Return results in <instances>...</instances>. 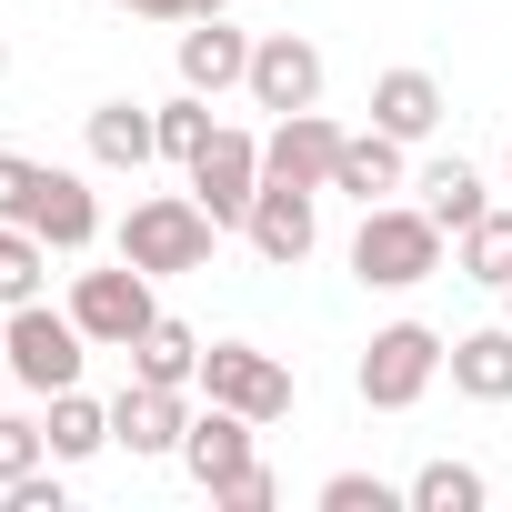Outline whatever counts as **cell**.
<instances>
[{
	"label": "cell",
	"mask_w": 512,
	"mask_h": 512,
	"mask_svg": "<svg viewBox=\"0 0 512 512\" xmlns=\"http://www.w3.org/2000/svg\"><path fill=\"white\" fill-rule=\"evenodd\" d=\"M442 352H452V342H442L432 322H382V332L362 342V372H352V382H362L372 412H412V402L442 382Z\"/></svg>",
	"instance_id": "277c9868"
},
{
	"label": "cell",
	"mask_w": 512,
	"mask_h": 512,
	"mask_svg": "<svg viewBox=\"0 0 512 512\" xmlns=\"http://www.w3.org/2000/svg\"><path fill=\"white\" fill-rule=\"evenodd\" d=\"M402 492H412V512H482V502H492V482H482L472 462H422Z\"/></svg>",
	"instance_id": "7402d4cb"
},
{
	"label": "cell",
	"mask_w": 512,
	"mask_h": 512,
	"mask_svg": "<svg viewBox=\"0 0 512 512\" xmlns=\"http://www.w3.org/2000/svg\"><path fill=\"white\" fill-rule=\"evenodd\" d=\"M181 432H191V392H181V382H121V402H111V442H121L131 462L181 452Z\"/></svg>",
	"instance_id": "30bf717a"
},
{
	"label": "cell",
	"mask_w": 512,
	"mask_h": 512,
	"mask_svg": "<svg viewBox=\"0 0 512 512\" xmlns=\"http://www.w3.org/2000/svg\"><path fill=\"white\" fill-rule=\"evenodd\" d=\"M502 322H512V282H502Z\"/></svg>",
	"instance_id": "836d02e7"
},
{
	"label": "cell",
	"mask_w": 512,
	"mask_h": 512,
	"mask_svg": "<svg viewBox=\"0 0 512 512\" xmlns=\"http://www.w3.org/2000/svg\"><path fill=\"white\" fill-rule=\"evenodd\" d=\"M442 241H452V231H442L422 201H372L362 231H352V282H362V292H412V282L442 272Z\"/></svg>",
	"instance_id": "6da1fadb"
},
{
	"label": "cell",
	"mask_w": 512,
	"mask_h": 512,
	"mask_svg": "<svg viewBox=\"0 0 512 512\" xmlns=\"http://www.w3.org/2000/svg\"><path fill=\"white\" fill-rule=\"evenodd\" d=\"M0 81H11V41H0Z\"/></svg>",
	"instance_id": "d6a6232c"
},
{
	"label": "cell",
	"mask_w": 512,
	"mask_h": 512,
	"mask_svg": "<svg viewBox=\"0 0 512 512\" xmlns=\"http://www.w3.org/2000/svg\"><path fill=\"white\" fill-rule=\"evenodd\" d=\"M131 382H181V392H201V332H191V322H151V332L131 342Z\"/></svg>",
	"instance_id": "d6986e66"
},
{
	"label": "cell",
	"mask_w": 512,
	"mask_h": 512,
	"mask_svg": "<svg viewBox=\"0 0 512 512\" xmlns=\"http://www.w3.org/2000/svg\"><path fill=\"white\" fill-rule=\"evenodd\" d=\"M372 121H382L392 141H432V131H442V81H432V71H382V81H372Z\"/></svg>",
	"instance_id": "ac0fdd59"
},
{
	"label": "cell",
	"mask_w": 512,
	"mask_h": 512,
	"mask_svg": "<svg viewBox=\"0 0 512 512\" xmlns=\"http://www.w3.org/2000/svg\"><path fill=\"white\" fill-rule=\"evenodd\" d=\"M111 11H141V21H191V0H111Z\"/></svg>",
	"instance_id": "4dcf8cb0"
},
{
	"label": "cell",
	"mask_w": 512,
	"mask_h": 512,
	"mask_svg": "<svg viewBox=\"0 0 512 512\" xmlns=\"http://www.w3.org/2000/svg\"><path fill=\"white\" fill-rule=\"evenodd\" d=\"M442 372H452V392H462V402H512V322L462 332V342L442 352Z\"/></svg>",
	"instance_id": "e0dca14e"
},
{
	"label": "cell",
	"mask_w": 512,
	"mask_h": 512,
	"mask_svg": "<svg viewBox=\"0 0 512 512\" xmlns=\"http://www.w3.org/2000/svg\"><path fill=\"white\" fill-rule=\"evenodd\" d=\"M211 11H231V0H191V21H211Z\"/></svg>",
	"instance_id": "1f68e13d"
},
{
	"label": "cell",
	"mask_w": 512,
	"mask_h": 512,
	"mask_svg": "<svg viewBox=\"0 0 512 512\" xmlns=\"http://www.w3.org/2000/svg\"><path fill=\"white\" fill-rule=\"evenodd\" d=\"M51 462H91V452H111V402H91L81 382L71 392H51Z\"/></svg>",
	"instance_id": "ffe728a7"
},
{
	"label": "cell",
	"mask_w": 512,
	"mask_h": 512,
	"mask_svg": "<svg viewBox=\"0 0 512 512\" xmlns=\"http://www.w3.org/2000/svg\"><path fill=\"white\" fill-rule=\"evenodd\" d=\"M41 462H51V432L21 422V412H0V492H11L21 472H41Z\"/></svg>",
	"instance_id": "4316f807"
},
{
	"label": "cell",
	"mask_w": 512,
	"mask_h": 512,
	"mask_svg": "<svg viewBox=\"0 0 512 512\" xmlns=\"http://www.w3.org/2000/svg\"><path fill=\"white\" fill-rule=\"evenodd\" d=\"M502 171H512V151H502Z\"/></svg>",
	"instance_id": "d590c367"
},
{
	"label": "cell",
	"mask_w": 512,
	"mask_h": 512,
	"mask_svg": "<svg viewBox=\"0 0 512 512\" xmlns=\"http://www.w3.org/2000/svg\"><path fill=\"white\" fill-rule=\"evenodd\" d=\"M71 322L91 332V352H131V342L161 322V302H151V272H131V262H111V272H81V282H71Z\"/></svg>",
	"instance_id": "8992f818"
},
{
	"label": "cell",
	"mask_w": 512,
	"mask_h": 512,
	"mask_svg": "<svg viewBox=\"0 0 512 512\" xmlns=\"http://www.w3.org/2000/svg\"><path fill=\"white\" fill-rule=\"evenodd\" d=\"M0 382H11V352H0Z\"/></svg>",
	"instance_id": "e575fe53"
},
{
	"label": "cell",
	"mask_w": 512,
	"mask_h": 512,
	"mask_svg": "<svg viewBox=\"0 0 512 512\" xmlns=\"http://www.w3.org/2000/svg\"><path fill=\"white\" fill-rule=\"evenodd\" d=\"M412 191H422V211H432V221H442L452 241H462V231H472V221L492 211V201H482V171H472V161H432V171H422Z\"/></svg>",
	"instance_id": "44dd1931"
},
{
	"label": "cell",
	"mask_w": 512,
	"mask_h": 512,
	"mask_svg": "<svg viewBox=\"0 0 512 512\" xmlns=\"http://www.w3.org/2000/svg\"><path fill=\"white\" fill-rule=\"evenodd\" d=\"M251 442H262V422H251V412H231V402H211V412H191V432H181V452H171V462H181L201 492H221L241 462H262Z\"/></svg>",
	"instance_id": "7c38bea8"
},
{
	"label": "cell",
	"mask_w": 512,
	"mask_h": 512,
	"mask_svg": "<svg viewBox=\"0 0 512 512\" xmlns=\"http://www.w3.org/2000/svg\"><path fill=\"white\" fill-rule=\"evenodd\" d=\"M402 502H412V492H392L382 472H332V482H322V512H402Z\"/></svg>",
	"instance_id": "484cf974"
},
{
	"label": "cell",
	"mask_w": 512,
	"mask_h": 512,
	"mask_svg": "<svg viewBox=\"0 0 512 512\" xmlns=\"http://www.w3.org/2000/svg\"><path fill=\"white\" fill-rule=\"evenodd\" d=\"M31 191H41V161L0 151V221H31Z\"/></svg>",
	"instance_id": "f1b7e54d"
},
{
	"label": "cell",
	"mask_w": 512,
	"mask_h": 512,
	"mask_svg": "<svg viewBox=\"0 0 512 512\" xmlns=\"http://www.w3.org/2000/svg\"><path fill=\"white\" fill-rule=\"evenodd\" d=\"M201 392L251 422H292V362L262 342H201Z\"/></svg>",
	"instance_id": "5b68a950"
},
{
	"label": "cell",
	"mask_w": 512,
	"mask_h": 512,
	"mask_svg": "<svg viewBox=\"0 0 512 512\" xmlns=\"http://www.w3.org/2000/svg\"><path fill=\"white\" fill-rule=\"evenodd\" d=\"M402 151H412V141H392L382 121H372V131H342V161H332V191H352L362 211H372V201H392V191H402Z\"/></svg>",
	"instance_id": "2e32d148"
},
{
	"label": "cell",
	"mask_w": 512,
	"mask_h": 512,
	"mask_svg": "<svg viewBox=\"0 0 512 512\" xmlns=\"http://www.w3.org/2000/svg\"><path fill=\"white\" fill-rule=\"evenodd\" d=\"M81 141H91L101 171H151V161H161V121H151L141 101H101V111L81 121Z\"/></svg>",
	"instance_id": "9a60e30c"
},
{
	"label": "cell",
	"mask_w": 512,
	"mask_h": 512,
	"mask_svg": "<svg viewBox=\"0 0 512 512\" xmlns=\"http://www.w3.org/2000/svg\"><path fill=\"white\" fill-rule=\"evenodd\" d=\"M31 231L61 251V262H71V251H91V241H101V201H91V181L41 161V191H31Z\"/></svg>",
	"instance_id": "5bb4252c"
},
{
	"label": "cell",
	"mask_w": 512,
	"mask_h": 512,
	"mask_svg": "<svg viewBox=\"0 0 512 512\" xmlns=\"http://www.w3.org/2000/svg\"><path fill=\"white\" fill-rule=\"evenodd\" d=\"M171 61H181V91H201V101H221V91L251 81V41H241L221 11H211V21H181V51H171Z\"/></svg>",
	"instance_id": "4fadbf2b"
},
{
	"label": "cell",
	"mask_w": 512,
	"mask_h": 512,
	"mask_svg": "<svg viewBox=\"0 0 512 512\" xmlns=\"http://www.w3.org/2000/svg\"><path fill=\"white\" fill-rule=\"evenodd\" d=\"M211 502H221V512H272V502H282V482H272L262 462H241V472H231V482H221Z\"/></svg>",
	"instance_id": "83f0119b"
},
{
	"label": "cell",
	"mask_w": 512,
	"mask_h": 512,
	"mask_svg": "<svg viewBox=\"0 0 512 512\" xmlns=\"http://www.w3.org/2000/svg\"><path fill=\"white\" fill-rule=\"evenodd\" d=\"M151 121H161V161H181V171H191V151H201V141H211V131H221V121H211V101H201V91H171V101H161V111H151Z\"/></svg>",
	"instance_id": "d4e9b609"
},
{
	"label": "cell",
	"mask_w": 512,
	"mask_h": 512,
	"mask_svg": "<svg viewBox=\"0 0 512 512\" xmlns=\"http://www.w3.org/2000/svg\"><path fill=\"white\" fill-rule=\"evenodd\" d=\"M332 161H342V121L312 101V111H282L272 141H262V181H302V191H332Z\"/></svg>",
	"instance_id": "9c48e42d"
},
{
	"label": "cell",
	"mask_w": 512,
	"mask_h": 512,
	"mask_svg": "<svg viewBox=\"0 0 512 512\" xmlns=\"http://www.w3.org/2000/svg\"><path fill=\"white\" fill-rule=\"evenodd\" d=\"M41 272H51V241L31 221H0V302H41Z\"/></svg>",
	"instance_id": "603a6c76"
},
{
	"label": "cell",
	"mask_w": 512,
	"mask_h": 512,
	"mask_svg": "<svg viewBox=\"0 0 512 512\" xmlns=\"http://www.w3.org/2000/svg\"><path fill=\"white\" fill-rule=\"evenodd\" d=\"M241 91H251V111H272V121H282V111H312V101H322V51H312L302 31L251 41V81H241Z\"/></svg>",
	"instance_id": "8fae6325"
},
{
	"label": "cell",
	"mask_w": 512,
	"mask_h": 512,
	"mask_svg": "<svg viewBox=\"0 0 512 512\" xmlns=\"http://www.w3.org/2000/svg\"><path fill=\"white\" fill-rule=\"evenodd\" d=\"M322 191H302V181H262V201H251V221H241V241L262 251L272 272H302L312 262V241H322V211H312Z\"/></svg>",
	"instance_id": "ba28073f"
},
{
	"label": "cell",
	"mask_w": 512,
	"mask_h": 512,
	"mask_svg": "<svg viewBox=\"0 0 512 512\" xmlns=\"http://www.w3.org/2000/svg\"><path fill=\"white\" fill-rule=\"evenodd\" d=\"M0 352H11V382L21 392H71L81 382V362H91V332L71 322V302L51 312V302H11V332H0Z\"/></svg>",
	"instance_id": "3957f363"
},
{
	"label": "cell",
	"mask_w": 512,
	"mask_h": 512,
	"mask_svg": "<svg viewBox=\"0 0 512 512\" xmlns=\"http://www.w3.org/2000/svg\"><path fill=\"white\" fill-rule=\"evenodd\" d=\"M462 282H482V292L512 282V211H482V221L462 231Z\"/></svg>",
	"instance_id": "cb8c5ba5"
},
{
	"label": "cell",
	"mask_w": 512,
	"mask_h": 512,
	"mask_svg": "<svg viewBox=\"0 0 512 512\" xmlns=\"http://www.w3.org/2000/svg\"><path fill=\"white\" fill-rule=\"evenodd\" d=\"M0 502H11V512H61V472L41 462V472H21V482L0 492Z\"/></svg>",
	"instance_id": "f546056e"
},
{
	"label": "cell",
	"mask_w": 512,
	"mask_h": 512,
	"mask_svg": "<svg viewBox=\"0 0 512 512\" xmlns=\"http://www.w3.org/2000/svg\"><path fill=\"white\" fill-rule=\"evenodd\" d=\"M191 201H201L221 231H241V221H251V201H262V141L221 121V131L191 151Z\"/></svg>",
	"instance_id": "52a82bcc"
},
{
	"label": "cell",
	"mask_w": 512,
	"mask_h": 512,
	"mask_svg": "<svg viewBox=\"0 0 512 512\" xmlns=\"http://www.w3.org/2000/svg\"><path fill=\"white\" fill-rule=\"evenodd\" d=\"M211 241H221V221H211L191 191H151V201H131V221H121V262L151 272V282H181V272H211Z\"/></svg>",
	"instance_id": "7a4b0ae2"
}]
</instances>
